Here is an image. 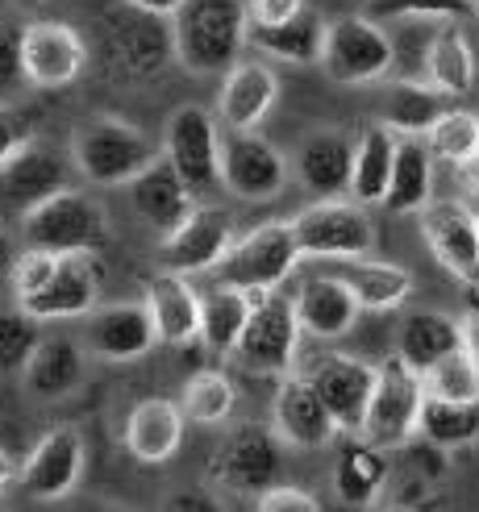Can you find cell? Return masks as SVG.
Returning a JSON list of instances; mask_svg holds the SVG:
<instances>
[{
	"instance_id": "cell-51",
	"label": "cell",
	"mask_w": 479,
	"mask_h": 512,
	"mask_svg": "<svg viewBox=\"0 0 479 512\" xmlns=\"http://www.w3.org/2000/svg\"><path fill=\"white\" fill-rule=\"evenodd\" d=\"M455 179H459V188H463V204H479V155L463 159L455 167Z\"/></svg>"
},
{
	"instance_id": "cell-40",
	"label": "cell",
	"mask_w": 479,
	"mask_h": 512,
	"mask_svg": "<svg viewBox=\"0 0 479 512\" xmlns=\"http://www.w3.org/2000/svg\"><path fill=\"white\" fill-rule=\"evenodd\" d=\"M421 142H425V150H430V159H434V163L459 167L463 159L479 155V113L446 109V113L430 125V134H425Z\"/></svg>"
},
{
	"instance_id": "cell-47",
	"label": "cell",
	"mask_w": 479,
	"mask_h": 512,
	"mask_svg": "<svg viewBox=\"0 0 479 512\" xmlns=\"http://www.w3.org/2000/svg\"><path fill=\"white\" fill-rule=\"evenodd\" d=\"M296 13H305V0H246L250 25H284Z\"/></svg>"
},
{
	"instance_id": "cell-55",
	"label": "cell",
	"mask_w": 479,
	"mask_h": 512,
	"mask_svg": "<svg viewBox=\"0 0 479 512\" xmlns=\"http://www.w3.org/2000/svg\"><path fill=\"white\" fill-rule=\"evenodd\" d=\"M80 512H134V508H125V504H105V500H96V504H84Z\"/></svg>"
},
{
	"instance_id": "cell-12",
	"label": "cell",
	"mask_w": 479,
	"mask_h": 512,
	"mask_svg": "<svg viewBox=\"0 0 479 512\" xmlns=\"http://www.w3.org/2000/svg\"><path fill=\"white\" fill-rule=\"evenodd\" d=\"M217 155H221V125L209 109L200 105H180L167 117L163 130V159L171 163V171L184 179L188 192L200 196L217 188Z\"/></svg>"
},
{
	"instance_id": "cell-32",
	"label": "cell",
	"mask_w": 479,
	"mask_h": 512,
	"mask_svg": "<svg viewBox=\"0 0 479 512\" xmlns=\"http://www.w3.org/2000/svg\"><path fill=\"white\" fill-rule=\"evenodd\" d=\"M400 138L388 130V125L371 121L359 130L355 138V163H350V200H359L363 209L371 204H384L388 196V179H392V159H396Z\"/></svg>"
},
{
	"instance_id": "cell-39",
	"label": "cell",
	"mask_w": 479,
	"mask_h": 512,
	"mask_svg": "<svg viewBox=\"0 0 479 512\" xmlns=\"http://www.w3.org/2000/svg\"><path fill=\"white\" fill-rule=\"evenodd\" d=\"M417 438L446 450V454L475 446L479 442V404H450V400L425 396L421 421H417Z\"/></svg>"
},
{
	"instance_id": "cell-22",
	"label": "cell",
	"mask_w": 479,
	"mask_h": 512,
	"mask_svg": "<svg viewBox=\"0 0 479 512\" xmlns=\"http://www.w3.org/2000/svg\"><path fill=\"white\" fill-rule=\"evenodd\" d=\"M275 100H280V75L263 59H246L225 71L213 117L225 130H259L275 109Z\"/></svg>"
},
{
	"instance_id": "cell-24",
	"label": "cell",
	"mask_w": 479,
	"mask_h": 512,
	"mask_svg": "<svg viewBox=\"0 0 479 512\" xmlns=\"http://www.w3.org/2000/svg\"><path fill=\"white\" fill-rule=\"evenodd\" d=\"M292 313H296V325H300V334L305 338L338 342V338H346L350 329H355L363 309L355 304V296L338 284V279L313 271V275L300 279V288L292 296Z\"/></svg>"
},
{
	"instance_id": "cell-46",
	"label": "cell",
	"mask_w": 479,
	"mask_h": 512,
	"mask_svg": "<svg viewBox=\"0 0 479 512\" xmlns=\"http://www.w3.org/2000/svg\"><path fill=\"white\" fill-rule=\"evenodd\" d=\"M34 142V130H30V121H25L17 109L9 105H0V167H5L21 146H30Z\"/></svg>"
},
{
	"instance_id": "cell-14",
	"label": "cell",
	"mask_w": 479,
	"mask_h": 512,
	"mask_svg": "<svg viewBox=\"0 0 479 512\" xmlns=\"http://www.w3.org/2000/svg\"><path fill=\"white\" fill-rule=\"evenodd\" d=\"M309 388L321 396L325 413L334 417L338 425V438L346 433H359L363 429V417H367V400H371V388H375V363L359 354H321L317 363L305 371Z\"/></svg>"
},
{
	"instance_id": "cell-29",
	"label": "cell",
	"mask_w": 479,
	"mask_h": 512,
	"mask_svg": "<svg viewBox=\"0 0 479 512\" xmlns=\"http://www.w3.org/2000/svg\"><path fill=\"white\" fill-rule=\"evenodd\" d=\"M125 188H130V209L138 213V221H146L159 238L171 234V229L196 209V196L188 192L184 179L171 171V163L163 155L150 163L138 179H130Z\"/></svg>"
},
{
	"instance_id": "cell-38",
	"label": "cell",
	"mask_w": 479,
	"mask_h": 512,
	"mask_svg": "<svg viewBox=\"0 0 479 512\" xmlns=\"http://www.w3.org/2000/svg\"><path fill=\"white\" fill-rule=\"evenodd\" d=\"M180 413L188 425H225L234 417V404H238V388L234 379L217 371V367H205L188 375V383L180 388Z\"/></svg>"
},
{
	"instance_id": "cell-16",
	"label": "cell",
	"mask_w": 479,
	"mask_h": 512,
	"mask_svg": "<svg viewBox=\"0 0 479 512\" xmlns=\"http://www.w3.org/2000/svg\"><path fill=\"white\" fill-rule=\"evenodd\" d=\"M88 67V46L67 21H30L21 30V75L34 88H67Z\"/></svg>"
},
{
	"instance_id": "cell-9",
	"label": "cell",
	"mask_w": 479,
	"mask_h": 512,
	"mask_svg": "<svg viewBox=\"0 0 479 512\" xmlns=\"http://www.w3.org/2000/svg\"><path fill=\"white\" fill-rule=\"evenodd\" d=\"M288 155L259 130H225L221 155H217V179L234 200H275L288 188Z\"/></svg>"
},
{
	"instance_id": "cell-4",
	"label": "cell",
	"mask_w": 479,
	"mask_h": 512,
	"mask_svg": "<svg viewBox=\"0 0 479 512\" xmlns=\"http://www.w3.org/2000/svg\"><path fill=\"white\" fill-rule=\"evenodd\" d=\"M155 159H159L155 142L121 117H92L71 142L75 175L96 188H125Z\"/></svg>"
},
{
	"instance_id": "cell-31",
	"label": "cell",
	"mask_w": 479,
	"mask_h": 512,
	"mask_svg": "<svg viewBox=\"0 0 479 512\" xmlns=\"http://www.w3.org/2000/svg\"><path fill=\"white\" fill-rule=\"evenodd\" d=\"M463 350L459 346V317H450L442 309H413L400 317V334H396V354L405 363L425 375L438 358Z\"/></svg>"
},
{
	"instance_id": "cell-34",
	"label": "cell",
	"mask_w": 479,
	"mask_h": 512,
	"mask_svg": "<svg viewBox=\"0 0 479 512\" xmlns=\"http://www.w3.org/2000/svg\"><path fill=\"white\" fill-rule=\"evenodd\" d=\"M425 84L438 88L446 100H459L475 88V50L459 21H442L425 46Z\"/></svg>"
},
{
	"instance_id": "cell-11",
	"label": "cell",
	"mask_w": 479,
	"mask_h": 512,
	"mask_svg": "<svg viewBox=\"0 0 479 512\" xmlns=\"http://www.w3.org/2000/svg\"><path fill=\"white\" fill-rule=\"evenodd\" d=\"M88 467V442L75 425H55L50 433L34 442V450L17 463V483L21 492H30L42 504L67 500L84 479Z\"/></svg>"
},
{
	"instance_id": "cell-5",
	"label": "cell",
	"mask_w": 479,
	"mask_h": 512,
	"mask_svg": "<svg viewBox=\"0 0 479 512\" xmlns=\"http://www.w3.org/2000/svg\"><path fill=\"white\" fill-rule=\"evenodd\" d=\"M396 63V46L380 21H371L363 13L334 17L325 21V42L317 67L330 75L342 88H367L388 80V71Z\"/></svg>"
},
{
	"instance_id": "cell-8",
	"label": "cell",
	"mask_w": 479,
	"mask_h": 512,
	"mask_svg": "<svg viewBox=\"0 0 479 512\" xmlns=\"http://www.w3.org/2000/svg\"><path fill=\"white\" fill-rule=\"evenodd\" d=\"M292 234L300 246V259L313 263H334V259H359V254H375V221L359 200H317L309 209L292 217Z\"/></svg>"
},
{
	"instance_id": "cell-28",
	"label": "cell",
	"mask_w": 479,
	"mask_h": 512,
	"mask_svg": "<svg viewBox=\"0 0 479 512\" xmlns=\"http://www.w3.org/2000/svg\"><path fill=\"white\" fill-rule=\"evenodd\" d=\"M84 375H88V350H84L80 338L42 334L34 358L21 371V383L34 400L55 404V400H67L75 388H80Z\"/></svg>"
},
{
	"instance_id": "cell-50",
	"label": "cell",
	"mask_w": 479,
	"mask_h": 512,
	"mask_svg": "<svg viewBox=\"0 0 479 512\" xmlns=\"http://www.w3.org/2000/svg\"><path fill=\"white\" fill-rule=\"evenodd\" d=\"M21 75V34H0V84Z\"/></svg>"
},
{
	"instance_id": "cell-17",
	"label": "cell",
	"mask_w": 479,
	"mask_h": 512,
	"mask_svg": "<svg viewBox=\"0 0 479 512\" xmlns=\"http://www.w3.org/2000/svg\"><path fill=\"white\" fill-rule=\"evenodd\" d=\"M88 358L100 363H138L159 346L150 313L142 309V300H117V304H96L84 317L80 334Z\"/></svg>"
},
{
	"instance_id": "cell-43",
	"label": "cell",
	"mask_w": 479,
	"mask_h": 512,
	"mask_svg": "<svg viewBox=\"0 0 479 512\" xmlns=\"http://www.w3.org/2000/svg\"><path fill=\"white\" fill-rule=\"evenodd\" d=\"M471 13H475L471 0H367L363 17L384 25V21H413V17H421V21H463Z\"/></svg>"
},
{
	"instance_id": "cell-48",
	"label": "cell",
	"mask_w": 479,
	"mask_h": 512,
	"mask_svg": "<svg viewBox=\"0 0 479 512\" xmlns=\"http://www.w3.org/2000/svg\"><path fill=\"white\" fill-rule=\"evenodd\" d=\"M159 512H225V508H221V500H217L213 492H205V488H180V492H171V496L163 500Z\"/></svg>"
},
{
	"instance_id": "cell-30",
	"label": "cell",
	"mask_w": 479,
	"mask_h": 512,
	"mask_svg": "<svg viewBox=\"0 0 479 512\" xmlns=\"http://www.w3.org/2000/svg\"><path fill=\"white\" fill-rule=\"evenodd\" d=\"M392 479V458L388 450L363 442L359 433H346L338 463H334V492L346 508H371L384 496Z\"/></svg>"
},
{
	"instance_id": "cell-23",
	"label": "cell",
	"mask_w": 479,
	"mask_h": 512,
	"mask_svg": "<svg viewBox=\"0 0 479 512\" xmlns=\"http://www.w3.org/2000/svg\"><path fill=\"white\" fill-rule=\"evenodd\" d=\"M171 30L159 17L130 9L109 25V63L121 80H150L171 63Z\"/></svg>"
},
{
	"instance_id": "cell-49",
	"label": "cell",
	"mask_w": 479,
	"mask_h": 512,
	"mask_svg": "<svg viewBox=\"0 0 479 512\" xmlns=\"http://www.w3.org/2000/svg\"><path fill=\"white\" fill-rule=\"evenodd\" d=\"M459 346L479 363V300L459 313Z\"/></svg>"
},
{
	"instance_id": "cell-44",
	"label": "cell",
	"mask_w": 479,
	"mask_h": 512,
	"mask_svg": "<svg viewBox=\"0 0 479 512\" xmlns=\"http://www.w3.org/2000/svg\"><path fill=\"white\" fill-rule=\"evenodd\" d=\"M55 263H59V254H42V250H21L17 259L9 263V284H13V292H17V300L21 296H30V292H38L50 275H55Z\"/></svg>"
},
{
	"instance_id": "cell-27",
	"label": "cell",
	"mask_w": 479,
	"mask_h": 512,
	"mask_svg": "<svg viewBox=\"0 0 479 512\" xmlns=\"http://www.w3.org/2000/svg\"><path fill=\"white\" fill-rule=\"evenodd\" d=\"M142 309L163 346H188L200 338V292L188 284V275H150L142 284Z\"/></svg>"
},
{
	"instance_id": "cell-56",
	"label": "cell",
	"mask_w": 479,
	"mask_h": 512,
	"mask_svg": "<svg viewBox=\"0 0 479 512\" xmlns=\"http://www.w3.org/2000/svg\"><path fill=\"white\" fill-rule=\"evenodd\" d=\"M384 512H417V508H413V504H388Z\"/></svg>"
},
{
	"instance_id": "cell-15",
	"label": "cell",
	"mask_w": 479,
	"mask_h": 512,
	"mask_svg": "<svg viewBox=\"0 0 479 512\" xmlns=\"http://www.w3.org/2000/svg\"><path fill=\"white\" fill-rule=\"evenodd\" d=\"M96 304H100V271L92 254H59L55 275L38 292L21 296L17 309L46 325V321H84Z\"/></svg>"
},
{
	"instance_id": "cell-58",
	"label": "cell",
	"mask_w": 479,
	"mask_h": 512,
	"mask_svg": "<svg viewBox=\"0 0 479 512\" xmlns=\"http://www.w3.org/2000/svg\"><path fill=\"white\" fill-rule=\"evenodd\" d=\"M471 5H475V9H479V0H471Z\"/></svg>"
},
{
	"instance_id": "cell-3",
	"label": "cell",
	"mask_w": 479,
	"mask_h": 512,
	"mask_svg": "<svg viewBox=\"0 0 479 512\" xmlns=\"http://www.w3.org/2000/svg\"><path fill=\"white\" fill-rule=\"evenodd\" d=\"M300 263L305 259H300L292 221H263L250 229V234L234 238V246L225 250V259L213 267V284L238 288L246 296L280 292Z\"/></svg>"
},
{
	"instance_id": "cell-36",
	"label": "cell",
	"mask_w": 479,
	"mask_h": 512,
	"mask_svg": "<svg viewBox=\"0 0 479 512\" xmlns=\"http://www.w3.org/2000/svg\"><path fill=\"white\" fill-rule=\"evenodd\" d=\"M430 200H434V159H430V150H425L421 138H400L384 209L405 217V213H421Z\"/></svg>"
},
{
	"instance_id": "cell-1",
	"label": "cell",
	"mask_w": 479,
	"mask_h": 512,
	"mask_svg": "<svg viewBox=\"0 0 479 512\" xmlns=\"http://www.w3.org/2000/svg\"><path fill=\"white\" fill-rule=\"evenodd\" d=\"M242 0H188L171 17V55L188 75H225L246 50Z\"/></svg>"
},
{
	"instance_id": "cell-19",
	"label": "cell",
	"mask_w": 479,
	"mask_h": 512,
	"mask_svg": "<svg viewBox=\"0 0 479 512\" xmlns=\"http://www.w3.org/2000/svg\"><path fill=\"white\" fill-rule=\"evenodd\" d=\"M271 429L284 446L296 450H325L338 442V425L325 413L321 396L309 388L305 375H284L271 392Z\"/></svg>"
},
{
	"instance_id": "cell-45",
	"label": "cell",
	"mask_w": 479,
	"mask_h": 512,
	"mask_svg": "<svg viewBox=\"0 0 479 512\" xmlns=\"http://www.w3.org/2000/svg\"><path fill=\"white\" fill-rule=\"evenodd\" d=\"M255 512H321V500L296 483H275L255 496Z\"/></svg>"
},
{
	"instance_id": "cell-6",
	"label": "cell",
	"mask_w": 479,
	"mask_h": 512,
	"mask_svg": "<svg viewBox=\"0 0 479 512\" xmlns=\"http://www.w3.org/2000/svg\"><path fill=\"white\" fill-rule=\"evenodd\" d=\"M284 475V442L263 421H238L213 450L209 479L217 492L255 500L259 492L275 488Z\"/></svg>"
},
{
	"instance_id": "cell-18",
	"label": "cell",
	"mask_w": 479,
	"mask_h": 512,
	"mask_svg": "<svg viewBox=\"0 0 479 512\" xmlns=\"http://www.w3.org/2000/svg\"><path fill=\"white\" fill-rule=\"evenodd\" d=\"M421 217V238L430 246L434 263L455 275L459 284L479 288V259H475V213L463 200H430Z\"/></svg>"
},
{
	"instance_id": "cell-13",
	"label": "cell",
	"mask_w": 479,
	"mask_h": 512,
	"mask_svg": "<svg viewBox=\"0 0 479 512\" xmlns=\"http://www.w3.org/2000/svg\"><path fill=\"white\" fill-rule=\"evenodd\" d=\"M234 217L217 209V204H196V209L163 234L159 242V263L171 275H213V267L225 259L234 246Z\"/></svg>"
},
{
	"instance_id": "cell-2",
	"label": "cell",
	"mask_w": 479,
	"mask_h": 512,
	"mask_svg": "<svg viewBox=\"0 0 479 512\" xmlns=\"http://www.w3.org/2000/svg\"><path fill=\"white\" fill-rule=\"evenodd\" d=\"M109 242V213L92 192L63 188L21 213V250L42 254H96Z\"/></svg>"
},
{
	"instance_id": "cell-25",
	"label": "cell",
	"mask_w": 479,
	"mask_h": 512,
	"mask_svg": "<svg viewBox=\"0 0 479 512\" xmlns=\"http://www.w3.org/2000/svg\"><path fill=\"white\" fill-rule=\"evenodd\" d=\"M350 163H355V138L346 130H317L309 138H300V146L288 159L305 192H313L317 200L342 196L350 188Z\"/></svg>"
},
{
	"instance_id": "cell-53",
	"label": "cell",
	"mask_w": 479,
	"mask_h": 512,
	"mask_svg": "<svg viewBox=\"0 0 479 512\" xmlns=\"http://www.w3.org/2000/svg\"><path fill=\"white\" fill-rule=\"evenodd\" d=\"M13 483H17V463H13V454L0 446V496H5Z\"/></svg>"
},
{
	"instance_id": "cell-33",
	"label": "cell",
	"mask_w": 479,
	"mask_h": 512,
	"mask_svg": "<svg viewBox=\"0 0 479 512\" xmlns=\"http://www.w3.org/2000/svg\"><path fill=\"white\" fill-rule=\"evenodd\" d=\"M321 42H325V21L317 13H296L284 25H246V46L259 50L263 59L275 63H292V67H309L321 59Z\"/></svg>"
},
{
	"instance_id": "cell-41",
	"label": "cell",
	"mask_w": 479,
	"mask_h": 512,
	"mask_svg": "<svg viewBox=\"0 0 479 512\" xmlns=\"http://www.w3.org/2000/svg\"><path fill=\"white\" fill-rule=\"evenodd\" d=\"M425 396L450 400V404H479V363L467 350H455L421 375Z\"/></svg>"
},
{
	"instance_id": "cell-37",
	"label": "cell",
	"mask_w": 479,
	"mask_h": 512,
	"mask_svg": "<svg viewBox=\"0 0 479 512\" xmlns=\"http://www.w3.org/2000/svg\"><path fill=\"white\" fill-rule=\"evenodd\" d=\"M250 304H255V296L213 284L205 296H200V338L196 342L205 350H213L217 358H230L238 350L246 321H250Z\"/></svg>"
},
{
	"instance_id": "cell-52",
	"label": "cell",
	"mask_w": 479,
	"mask_h": 512,
	"mask_svg": "<svg viewBox=\"0 0 479 512\" xmlns=\"http://www.w3.org/2000/svg\"><path fill=\"white\" fill-rule=\"evenodd\" d=\"M130 9H138V13H146V17H159V21H171L175 13H180L188 0H125Z\"/></svg>"
},
{
	"instance_id": "cell-59",
	"label": "cell",
	"mask_w": 479,
	"mask_h": 512,
	"mask_svg": "<svg viewBox=\"0 0 479 512\" xmlns=\"http://www.w3.org/2000/svg\"><path fill=\"white\" fill-rule=\"evenodd\" d=\"M475 13H479V9H475Z\"/></svg>"
},
{
	"instance_id": "cell-42",
	"label": "cell",
	"mask_w": 479,
	"mask_h": 512,
	"mask_svg": "<svg viewBox=\"0 0 479 512\" xmlns=\"http://www.w3.org/2000/svg\"><path fill=\"white\" fill-rule=\"evenodd\" d=\"M42 342V325L21 309H0V375H21Z\"/></svg>"
},
{
	"instance_id": "cell-7",
	"label": "cell",
	"mask_w": 479,
	"mask_h": 512,
	"mask_svg": "<svg viewBox=\"0 0 479 512\" xmlns=\"http://www.w3.org/2000/svg\"><path fill=\"white\" fill-rule=\"evenodd\" d=\"M421 404H425L421 375L400 354L384 358V363H375V388H371V400H367V417H363L359 438L388 450V454L405 450L417 438Z\"/></svg>"
},
{
	"instance_id": "cell-57",
	"label": "cell",
	"mask_w": 479,
	"mask_h": 512,
	"mask_svg": "<svg viewBox=\"0 0 479 512\" xmlns=\"http://www.w3.org/2000/svg\"><path fill=\"white\" fill-rule=\"evenodd\" d=\"M475 259H479V217H475Z\"/></svg>"
},
{
	"instance_id": "cell-20",
	"label": "cell",
	"mask_w": 479,
	"mask_h": 512,
	"mask_svg": "<svg viewBox=\"0 0 479 512\" xmlns=\"http://www.w3.org/2000/svg\"><path fill=\"white\" fill-rule=\"evenodd\" d=\"M71 179H75L71 150H59L50 142H30L0 167V196H5L17 213H25V209H34V204L50 200L55 192L71 188Z\"/></svg>"
},
{
	"instance_id": "cell-10",
	"label": "cell",
	"mask_w": 479,
	"mask_h": 512,
	"mask_svg": "<svg viewBox=\"0 0 479 512\" xmlns=\"http://www.w3.org/2000/svg\"><path fill=\"white\" fill-rule=\"evenodd\" d=\"M300 325L292 313V296L284 292H263L250 304V321L238 338V350L230 358L255 375H275L284 379L296 371V354H300Z\"/></svg>"
},
{
	"instance_id": "cell-35",
	"label": "cell",
	"mask_w": 479,
	"mask_h": 512,
	"mask_svg": "<svg viewBox=\"0 0 479 512\" xmlns=\"http://www.w3.org/2000/svg\"><path fill=\"white\" fill-rule=\"evenodd\" d=\"M446 109V96L425 80H392L380 105V125H388L396 138H425Z\"/></svg>"
},
{
	"instance_id": "cell-21",
	"label": "cell",
	"mask_w": 479,
	"mask_h": 512,
	"mask_svg": "<svg viewBox=\"0 0 479 512\" xmlns=\"http://www.w3.org/2000/svg\"><path fill=\"white\" fill-rule=\"evenodd\" d=\"M317 271L338 279V284L355 296V304L363 313H392L417 288V279H413L409 267L375 259V254H359V259H334V263H321Z\"/></svg>"
},
{
	"instance_id": "cell-54",
	"label": "cell",
	"mask_w": 479,
	"mask_h": 512,
	"mask_svg": "<svg viewBox=\"0 0 479 512\" xmlns=\"http://www.w3.org/2000/svg\"><path fill=\"white\" fill-rule=\"evenodd\" d=\"M17 259V246H13V238L0 229V271H9V263Z\"/></svg>"
},
{
	"instance_id": "cell-26",
	"label": "cell",
	"mask_w": 479,
	"mask_h": 512,
	"mask_svg": "<svg viewBox=\"0 0 479 512\" xmlns=\"http://www.w3.org/2000/svg\"><path fill=\"white\" fill-rule=\"evenodd\" d=\"M184 429H188V421L180 413V404L167 400V396H150V400H138L130 408L121 442L130 450V458H138L146 467H159V463H171V458L180 454Z\"/></svg>"
}]
</instances>
